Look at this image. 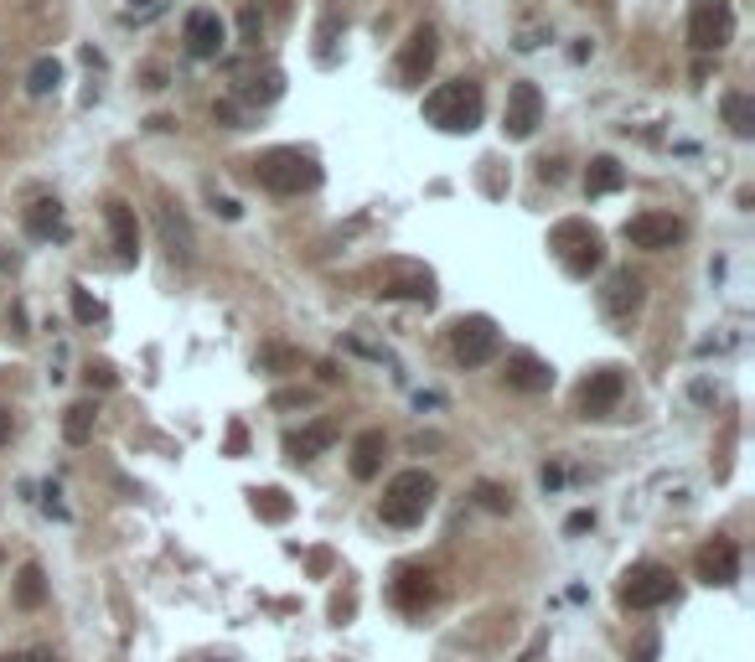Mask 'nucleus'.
<instances>
[{"instance_id":"f257e3e1","label":"nucleus","mask_w":755,"mask_h":662,"mask_svg":"<svg viewBox=\"0 0 755 662\" xmlns=\"http://www.w3.org/2000/svg\"><path fill=\"white\" fill-rule=\"evenodd\" d=\"M254 182L269 187L275 197L316 192L321 187V161L300 145H275V150H264V156H254Z\"/></svg>"},{"instance_id":"f03ea898","label":"nucleus","mask_w":755,"mask_h":662,"mask_svg":"<svg viewBox=\"0 0 755 662\" xmlns=\"http://www.w3.org/2000/svg\"><path fill=\"white\" fill-rule=\"evenodd\" d=\"M487 114V99H481V83L456 78V83H440L435 94H425V119L440 125L445 135H471Z\"/></svg>"},{"instance_id":"7ed1b4c3","label":"nucleus","mask_w":755,"mask_h":662,"mask_svg":"<svg viewBox=\"0 0 755 662\" xmlns=\"http://www.w3.org/2000/svg\"><path fill=\"white\" fill-rule=\"evenodd\" d=\"M430 507H435V476L430 471H399L383 487L378 513H383L388 528H414V523H425Z\"/></svg>"},{"instance_id":"20e7f679","label":"nucleus","mask_w":755,"mask_h":662,"mask_svg":"<svg viewBox=\"0 0 755 662\" xmlns=\"http://www.w3.org/2000/svg\"><path fill=\"white\" fill-rule=\"evenodd\" d=\"M549 249L559 254L564 275H575V280H590V269H600V259H606V244H600V233H595L590 223H580V218L554 223Z\"/></svg>"},{"instance_id":"39448f33","label":"nucleus","mask_w":755,"mask_h":662,"mask_svg":"<svg viewBox=\"0 0 755 662\" xmlns=\"http://www.w3.org/2000/svg\"><path fill=\"white\" fill-rule=\"evenodd\" d=\"M735 37V6L730 0H693L688 6V47L693 52H719Z\"/></svg>"},{"instance_id":"423d86ee","label":"nucleus","mask_w":755,"mask_h":662,"mask_svg":"<svg viewBox=\"0 0 755 662\" xmlns=\"http://www.w3.org/2000/svg\"><path fill=\"white\" fill-rule=\"evenodd\" d=\"M616 600L626 611H657V606H668L673 600V569H662V564H631L626 569V580L616 590Z\"/></svg>"},{"instance_id":"0eeeda50","label":"nucleus","mask_w":755,"mask_h":662,"mask_svg":"<svg viewBox=\"0 0 755 662\" xmlns=\"http://www.w3.org/2000/svg\"><path fill=\"white\" fill-rule=\"evenodd\" d=\"M497 347H502V331L492 316H461L450 326V352H456V363H466V368L492 363Z\"/></svg>"},{"instance_id":"6e6552de","label":"nucleus","mask_w":755,"mask_h":662,"mask_svg":"<svg viewBox=\"0 0 755 662\" xmlns=\"http://www.w3.org/2000/svg\"><path fill=\"white\" fill-rule=\"evenodd\" d=\"M378 295L383 300H419V306H435V275L419 264H388L378 275Z\"/></svg>"},{"instance_id":"1a4fd4ad","label":"nucleus","mask_w":755,"mask_h":662,"mask_svg":"<svg viewBox=\"0 0 755 662\" xmlns=\"http://www.w3.org/2000/svg\"><path fill=\"white\" fill-rule=\"evenodd\" d=\"M683 223L668 218V213H637V218H626V244L631 249H647V254H662V249H673L683 244Z\"/></svg>"},{"instance_id":"9d476101","label":"nucleus","mask_w":755,"mask_h":662,"mask_svg":"<svg viewBox=\"0 0 755 662\" xmlns=\"http://www.w3.org/2000/svg\"><path fill=\"white\" fill-rule=\"evenodd\" d=\"M538 125H543V94H538V83H512L507 109H502L507 140H528Z\"/></svg>"},{"instance_id":"9b49d317","label":"nucleus","mask_w":755,"mask_h":662,"mask_svg":"<svg viewBox=\"0 0 755 662\" xmlns=\"http://www.w3.org/2000/svg\"><path fill=\"white\" fill-rule=\"evenodd\" d=\"M693 569H699V580L704 585H735L740 580V549H735V538H709V544L699 549V559H693Z\"/></svg>"},{"instance_id":"f8f14e48","label":"nucleus","mask_w":755,"mask_h":662,"mask_svg":"<svg viewBox=\"0 0 755 662\" xmlns=\"http://www.w3.org/2000/svg\"><path fill=\"white\" fill-rule=\"evenodd\" d=\"M621 394H626V378H621L616 368H595V373L580 383V414H585V419H606V414L621 404Z\"/></svg>"},{"instance_id":"ddd939ff","label":"nucleus","mask_w":755,"mask_h":662,"mask_svg":"<svg viewBox=\"0 0 755 662\" xmlns=\"http://www.w3.org/2000/svg\"><path fill=\"white\" fill-rule=\"evenodd\" d=\"M435 57H440V37H435V26H414L404 52H399V78L404 83H425L430 68H435Z\"/></svg>"},{"instance_id":"4468645a","label":"nucleus","mask_w":755,"mask_h":662,"mask_svg":"<svg viewBox=\"0 0 755 662\" xmlns=\"http://www.w3.org/2000/svg\"><path fill=\"white\" fill-rule=\"evenodd\" d=\"M223 37H228V32H223V16H218V11H202V6L187 16V32H181V42H187V52L197 57V63L218 57V52H223Z\"/></svg>"},{"instance_id":"2eb2a0df","label":"nucleus","mask_w":755,"mask_h":662,"mask_svg":"<svg viewBox=\"0 0 755 662\" xmlns=\"http://www.w3.org/2000/svg\"><path fill=\"white\" fill-rule=\"evenodd\" d=\"M435 590L440 585H435V575H430L425 564H404L399 575H394V606L414 616V611H425L430 600H435Z\"/></svg>"},{"instance_id":"dca6fc26","label":"nucleus","mask_w":755,"mask_h":662,"mask_svg":"<svg viewBox=\"0 0 755 662\" xmlns=\"http://www.w3.org/2000/svg\"><path fill=\"white\" fill-rule=\"evenodd\" d=\"M502 378H507V388H518V394H549L554 388V368L543 363V357H533V352H512Z\"/></svg>"},{"instance_id":"f3484780","label":"nucleus","mask_w":755,"mask_h":662,"mask_svg":"<svg viewBox=\"0 0 755 662\" xmlns=\"http://www.w3.org/2000/svg\"><path fill=\"white\" fill-rule=\"evenodd\" d=\"M104 218H109V233H114V249H119V259H125V264H135V259H140V228H135V207H130V202H119V197H109V202H104Z\"/></svg>"},{"instance_id":"a211bd4d","label":"nucleus","mask_w":755,"mask_h":662,"mask_svg":"<svg viewBox=\"0 0 755 662\" xmlns=\"http://www.w3.org/2000/svg\"><path fill=\"white\" fill-rule=\"evenodd\" d=\"M337 440V425H331V419H316V425H306V430H290L285 435V461H316L321 450Z\"/></svg>"},{"instance_id":"6ab92c4d","label":"nucleus","mask_w":755,"mask_h":662,"mask_svg":"<svg viewBox=\"0 0 755 662\" xmlns=\"http://www.w3.org/2000/svg\"><path fill=\"white\" fill-rule=\"evenodd\" d=\"M26 233L32 238H68V223H63V202L57 197H37L32 207H26Z\"/></svg>"},{"instance_id":"aec40b11","label":"nucleus","mask_w":755,"mask_h":662,"mask_svg":"<svg viewBox=\"0 0 755 662\" xmlns=\"http://www.w3.org/2000/svg\"><path fill=\"white\" fill-rule=\"evenodd\" d=\"M600 306H606V316H626L642 306V280L631 275V269H616V275L606 280V295H600Z\"/></svg>"},{"instance_id":"412c9836","label":"nucleus","mask_w":755,"mask_h":662,"mask_svg":"<svg viewBox=\"0 0 755 662\" xmlns=\"http://www.w3.org/2000/svg\"><path fill=\"white\" fill-rule=\"evenodd\" d=\"M383 450H388L383 430H362L357 445H352V476H357V481H373L378 466H383Z\"/></svg>"},{"instance_id":"4be33fe9","label":"nucleus","mask_w":755,"mask_h":662,"mask_svg":"<svg viewBox=\"0 0 755 662\" xmlns=\"http://www.w3.org/2000/svg\"><path fill=\"white\" fill-rule=\"evenodd\" d=\"M621 187H626L621 161H616V156H595L590 171H585V192H590V197H611V192H621Z\"/></svg>"},{"instance_id":"5701e85b","label":"nucleus","mask_w":755,"mask_h":662,"mask_svg":"<svg viewBox=\"0 0 755 662\" xmlns=\"http://www.w3.org/2000/svg\"><path fill=\"white\" fill-rule=\"evenodd\" d=\"M249 502H254V518H264V523H285L295 513V502H290L285 487H254Z\"/></svg>"},{"instance_id":"b1692460","label":"nucleus","mask_w":755,"mask_h":662,"mask_svg":"<svg viewBox=\"0 0 755 662\" xmlns=\"http://www.w3.org/2000/svg\"><path fill=\"white\" fill-rule=\"evenodd\" d=\"M94 419H99V409L88 404V399L68 404V414H63V440H68V445H88V440H94Z\"/></svg>"},{"instance_id":"393cba45","label":"nucleus","mask_w":755,"mask_h":662,"mask_svg":"<svg viewBox=\"0 0 755 662\" xmlns=\"http://www.w3.org/2000/svg\"><path fill=\"white\" fill-rule=\"evenodd\" d=\"M47 600V575H42V564H21V575H16V606L21 611H37Z\"/></svg>"},{"instance_id":"a878e982","label":"nucleus","mask_w":755,"mask_h":662,"mask_svg":"<svg viewBox=\"0 0 755 662\" xmlns=\"http://www.w3.org/2000/svg\"><path fill=\"white\" fill-rule=\"evenodd\" d=\"M724 125H730L740 140H750L755 135V104H750V94H724Z\"/></svg>"},{"instance_id":"bb28decb","label":"nucleus","mask_w":755,"mask_h":662,"mask_svg":"<svg viewBox=\"0 0 755 662\" xmlns=\"http://www.w3.org/2000/svg\"><path fill=\"white\" fill-rule=\"evenodd\" d=\"M57 83H63V63H57V57H37L32 73H26V88H32V94L42 99V94H52Z\"/></svg>"},{"instance_id":"cd10ccee","label":"nucleus","mask_w":755,"mask_h":662,"mask_svg":"<svg viewBox=\"0 0 755 662\" xmlns=\"http://www.w3.org/2000/svg\"><path fill=\"white\" fill-rule=\"evenodd\" d=\"M476 507H487V513H507V507H512V492L507 487H497V481H476Z\"/></svg>"},{"instance_id":"c85d7f7f","label":"nucleus","mask_w":755,"mask_h":662,"mask_svg":"<svg viewBox=\"0 0 755 662\" xmlns=\"http://www.w3.org/2000/svg\"><path fill=\"white\" fill-rule=\"evenodd\" d=\"M73 316H78L83 326H94V321L104 316V306H99V300L88 295V290H73Z\"/></svg>"},{"instance_id":"c756f323","label":"nucleus","mask_w":755,"mask_h":662,"mask_svg":"<svg viewBox=\"0 0 755 662\" xmlns=\"http://www.w3.org/2000/svg\"><path fill=\"white\" fill-rule=\"evenodd\" d=\"M316 394H311V388H280V394L275 399H269V404H275V409H306Z\"/></svg>"},{"instance_id":"7c9ffc66","label":"nucleus","mask_w":755,"mask_h":662,"mask_svg":"<svg viewBox=\"0 0 755 662\" xmlns=\"http://www.w3.org/2000/svg\"><path fill=\"white\" fill-rule=\"evenodd\" d=\"M295 363H300V357L290 347H264L259 352V368H295Z\"/></svg>"},{"instance_id":"2f4dec72","label":"nucleus","mask_w":755,"mask_h":662,"mask_svg":"<svg viewBox=\"0 0 755 662\" xmlns=\"http://www.w3.org/2000/svg\"><path fill=\"white\" fill-rule=\"evenodd\" d=\"M238 32H244V42H259V32H264V16H259L254 6H244V16H238Z\"/></svg>"},{"instance_id":"473e14b6","label":"nucleus","mask_w":755,"mask_h":662,"mask_svg":"<svg viewBox=\"0 0 755 662\" xmlns=\"http://www.w3.org/2000/svg\"><path fill=\"white\" fill-rule=\"evenodd\" d=\"M244 450H249V430L233 419V425H228V456H244Z\"/></svg>"},{"instance_id":"72a5a7b5","label":"nucleus","mask_w":755,"mask_h":662,"mask_svg":"<svg viewBox=\"0 0 755 662\" xmlns=\"http://www.w3.org/2000/svg\"><path fill=\"white\" fill-rule=\"evenodd\" d=\"M331 564H337V559H331V549H311V554H306L311 575H331Z\"/></svg>"},{"instance_id":"f704fd0d","label":"nucleus","mask_w":755,"mask_h":662,"mask_svg":"<svg viewBox=\"0 0 755 662\" xmlns=\"http://www.w3.org/2000/svg\"><path fill=\"white\" fill-rule=\"evenodd\" d=\"M88 383H99V388H114V383H119V373H114L109 363H88Z\"/></svg>"},{"instance_id":"c9c22d12","label":"nucleus","mask_w":755,"mask_h":662,"mask_svg":"<svg viewBox=\"0 0 755 662\" xmlns=\"http://www.w3.org/2000/svg\"><path fill=\"white\" fill-rule=\"evenodd\" d=\"M590 528H595V513H575L564 523V533H590Z\"/></svg>"},{"instance_id":"e433bc0d","label":"nucleus","mask_w":755,"mask_h":662,"mask_svg":"<svg viewBox=\"0 0 755 662\" xmlns=\"http://www.w3.org/2000/svg\"><path fill=\"white\" fill-rule=\"evenodd\" d=\"M213 207H218V213H223V218H228V223H233V218H244V207H238V202H233V197H218V202H213Z\"/></svg>"},{"instance_id":"4c0bfd02","label":"nucleus","mask_w":755,"mask_h":662,"mask_svg":"<svg viewBox=\"0 0 755 662\" xmlns=\"http://www.w3.org/2000/svg\"><path fill=\"white\" fill-rule=\"evenodd\" d=\"M637 662H657V637H642V642H637Z\"/></svg>"},{"instance_id":"58836bf2","label":"nucleus","mask_w":755,"mask_h":662,"mask_svg":"<svg viewBox=\"0 0 755 662\" xmlns=\"http://www.w3.org/2000/svg\"><path fill=\"white\" fill-rule=\"evenodd\" d=\"M543 487L559 492V487H564V471H559V466H543Z\"/></svg>"},{"instance_id":"ea45409f","label":"nucleus","mask_w":755,"mask_h":662,"mask_svg":"<svg viewBox=\"0 0 755 662\" xmlns=\"http://www.w3.org/2000/svg\"><path fill=\"white\" fill-rule=\"evenodd\" d=\"M0 445H11V409H0Z\"/></svg>"},{"instance_id":"a19ab883","label":"nucleus","mask_w":755,"mask_h":662,"mask_svg":"<svg viewBox=\"0 0 755 662\" xmlns=\"http://www.w3.org/2000/svg\"><path fill=\"white\" fill-rule=\"evenodd\" d=\"M6 662H52L47 652H16V657H6Z\"/></svg>"},{"instance_id":"79ce46f5","label":"nucleus","mask_w":755,"mask_h":662,"mask_svg":"<svg viewBox=\"0 0 755 662\" xmlns=\"http://www.w3.org/2000/svg\"><path fill=\"white\" fill-rule=\"evenodd\" d=\"M135 6H156V0H135Z\"/></svg>"}]
</instances>
